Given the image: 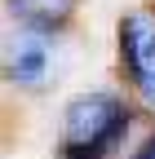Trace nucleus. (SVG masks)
Segmentation results:
<instances>
[{
    "label": "nucleus",
    "mask_w": 155,
    "mask_h": 159,
    "mask_svg": "<svg viewBox=\"0 0 155 159\" xmlns=\"http://www.w3.org/2000/svg\"><path fill=\"white\" fill-rule=\"evenodd\" d=\"M124 128H129V115L120 106V97L111 93L75 97L62 124V159H102L124 137Z\"/></svg>",
    "instance_id": "1"
},
{
    "label": "nucleus",
    "mask_w": 155,
    "mask_h": 159,
    "mask_svg": "<svg viewBox=\"0 0 155 159\" xmlns=\"http://www.w3.org/2000/svg\"><path fill=\"white\" fill-rule=\"evenodd\" d=\"M120 53L133 89L142 93V102L155 106V13H129L120 22Z\"/></svg>",
    "instance_id": "2"
},
{
    "label": "nucleus",
    "mask_w": 155,
    "mask_h": 159,
    "mask_svg": "<svg viewBox=\"0 0 155 159\" xmlns=\"http://www.w3.org/2000/svg\"><path fill=\"white\" fill-rule=\"evenodd\" d=\"M9 5L31 31H53V27H62L71 18L75 0H9Z\"/></svg>",
    "instance_id": "4"
},
{
    "label": "nucleus",
    "mask_w": 155,
    "mask_h": 159,
    "mask_svg": "<svg viewBox=\"0 0 155 159\" xmlns=\"http://www.w3.org/2000/svg\"><path fill=\"white\" fill-rule=\"evenodd\" d=\"M138 159H155V137H151L146 146H142V155H138Z\"/></svg>",
    "instance_id": "5"
},
{
    "label": "nucleus",
    "mask_w": 155,
    "mask_h": 159,
    "mask_svg": "<svg viewBox=\"0 0 155 159\" xmlns=\"http://www.w3.org/2000/svg\"><path fill=\"white\" fill-rule=\"evenodd\" d=\"M45 71H49V44H45V35L40 31H22L13 40V49H9V80L35 89L45 80Z\"/></svg>",
    "instance_id": "3"
}]
</instances>
